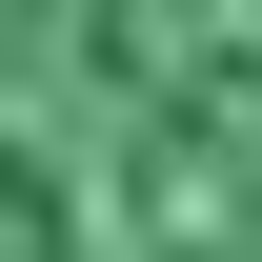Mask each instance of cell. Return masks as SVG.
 <instances>
[{
  "instance_id": "1",
  "label": "cell",
  "mask_w": 262,
  "mask_h": 262,
  "mask_svg": "<svg viewBox=\"0 0 262 262\" xmlns=\"http://www.w3.org/2000/svg\"><path fill=\"white\" fill-rule=\"evenodd\" d=\"M0 262H262V0H0Z\"/></svg>"
}]
</instances>
